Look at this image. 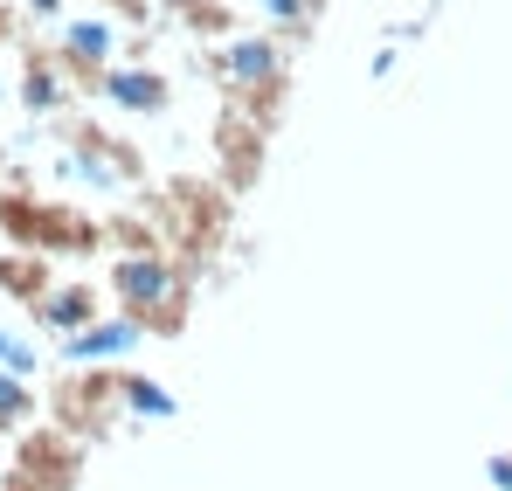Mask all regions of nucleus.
Here are the masks:
<instances>
[{"label": "nucleus", "mask_w": 512, "mask_h": 491, "mask_svg": "<svg viewBox=\"0 0 512 491\" xmlns=\"http://www.w3.org/2000/svg\"><path fill=\"white\" fill-rule=\"evenodd\" d=\"M118 28L125 21H111V14H84V21H56V63L70 70L77 90H97V77L125 56V42H118Z\"/></svg>", "instance_id": "nucleus-6"}, {"label": "nucleus", "mask_w": 512, "mask_h": 491, "mask_svg": "<svg viewBox=\"0 0 512 491\" xmlns=\"http://www.w3.org/2000/svg\"><path fill=\"white\" fill-rule=\"evenodd\" d=\"M97 97H104L111 111H125V118H167L173 111V77L153 70V63H139V56H132V63L118 56V63L97 77Z\"/></svg>", "instance_id": "nucleus-8"}, {"label": "nucleus", "mask_w": 512, "mask_h": 491, "mask_svg": "<svg viewBox=\"0 0 512 491\" xmlns=\"http://www.w3.org/2000/svg\"><path fill=\"white\" fill-rule=\"evenodd\" d=\"M0 367H7V374H21V381H35V374H42V346H35L28 332H7V326H0Z\"/></svg>", "instance_id": "nucleus-17"}, {"label": "nucleus", "mask_w": 512, "mask_h": 491, "mask_svg": "<svg viewBox=\"0 0 512 491\" xmlns=\"http://www.w3.org/2000/svg\"><path fill=\"white\" fill-rule=\"evenodd\" d=\"M263 7V21L277 28V35H291V42H312V21L326 14V0H256Z\"/></svg>", "instance_id": "nucleus-16"}, {"label": "nucleus", "mask_w": 512, "mask_h": 491, "mask_svg": "<svg viewBox=\"0 0 512 491\" xmlns=\"http://www.w3.org/2000/svg\"><path fill=\"white\" fill-rule=\"evenodd\" d=\"M28 312H35V326H42V332L70 339V332H84L90 319H104V291H97V284H49Z\"/></svg>", "instance_id": "nucleus-9"}, {"label": "nucleus", "mask_w": 512, "mask_h": 491, "mask_svg": "<svg viewBox=\"0 0 512 491\" xmlns=\"http://www.w3.org/2000/svg\"><path fill=\"white\" fill-rule=\"evenodd\" d=\"M14 42V7H0V49Z\"/></svg>", "instance_id": "nucleus-23"}, {"label": "nucleus", "mask_w": 512, "mask_h": 491, "mask_svg": "<svg viewBox=\"0 0 512 491\" xmlns=\"http://www.w3.org/2000/svg\"><path fill=\"white\" fill-rule=\"evenodd\" d=\"M97 7H104V14H111V21H125V28H146V21H153V14H160V7H153V0H97Z\"/></svg>", "instance_id": "nucleus-18"}, {"label": "nucleus", "mask_w": 512, "mask_h": 491, "mask_svg": "<svg viewBox=\"0 0 512 491\" xmlns=\"http://www.w3.org/2000/svg\"><path fill=\"white\" fill-rule=\"evenodd\" d=\"M208 153H215V180L229 187V194H250L256 180H263V160H270V125L250 118L236 97L215 111V132H208Z\"/></svg>", "instance_id": "nucleus-4"}, {"label": "nucleus", "mask_w": 512, "mask_h": 491, "mask_svg": "<svg viewBox=\"0 0 512 491\" xmlns=\"http://www.w3.org/2000/svg\"><path fill=\"white\" fill-rule=\"evenodd\" d=\"M485 485H492V491H512V450H499V457L485 464Z\"/></svg>", "instance_id": "nucleus-20"}, {"label": "nucleus", "mask_w": 512, "mask_h": 491, "mask_svg": "<svg viewBox=\"0 0 512 491\" xmlns=\"http://www.w3.org/2000/svg\"><path fill=\"white\" fill-rule=\"evenodd\" d=\"M201 77L222 83L250 118H263L270 132H277V118H284V104H291V49H284V35H263V28H236V35H222V42H201Z\"/></svg>", "instance_id": "nucleus-1"}, {"label": "nucleus", "mask_w": 512, "mask_h": 491, "mask_svg": "<svg viewBox=\"0 0 512 491\" xmlns=\"http://www.w3.org/2000/svg\"><path fill=\"white\" fill-rule=\"evenodd\" d=\"M395 63H402V42L388 35V42L374 49V63H367V77H374V83H388V77H395Z\"/></svg>", "instance_id": "nucleus-19"}, {"label": "nucleus", "mask_w": 512, "mask_h": 491, "mask_svg": "<svg viewBox=\"0 0 512 491\" xmlns=\"http://www.w3.org/2000/svg\"><path fill=\"white\" fill-rule=\"evenodd\" d=\"M118 402H125L132 422H173L180 415V395H173L167 381L139 374V367H118Z\"/></svg>", "instance_id": "nucleus-12"}, {"label": "nucleus", "mask_w": 512, "mask_h": 491, "mask_svg": "<svg viewBox=\"0 0 512 491\" xmlns=\"http://www.w3.org/2000/svg\"><path fill=\"white\" fill-rule=\"evenodd\" d=\"M160 28H180L194 42H222L243 28V14H236V0H160Z\"/></svg>", "instance_id": "nucleus-11"}, {"label": "nucleus", "mask_w": 512, "mask_h": 491, "mask_svg": "<svg viewBox=\"0 0 512 491\" xmlns=\"http://www.w3.org/2000/svg\"><path fill=\"white\" fill-rule=\"evenodd\" d=\"M104 243L111 249H167V229H160V215L139 201V208H125V215L104 222Z\"/></svg>", "instance_id": "nucleus-14"}, {"label": "nucleus", "mask_w": 512, "mask_h": 491, "mask_svg": "<svg viewBox=\"0 0 512 491\" xmlns=\"http://www.w3.org/2000/svg\"><path fill=\"white\" fill-rule=\"evenodd\" d=\"M70 70L56 63V49H28V70H21V83H14V97L35 111V118H70Z\"/></svg>", "instance_id": "nucleus-10"}, {"label": "nucleus", "mask_w": 512, "mask_h": 491, "mask_svg": "<svg viewBox=\"0 0 512 491\" xmlns=\"http://www.w3.org/2000/svg\"><path fill=\"white\" fill-rule=\"evenodd\" d=\"M28 14L35 21H63V0H28Z\"/></svg>", "instance_id": "nucleus-21"}, {"label": "nucleus", "mask_w": 512, "mask_h": 491, "mask_svg": "<svg viewBox=\"0 0 512 491\" xmlns=\"http://www.w3.org/2000/svg\"><path fill=\"white\" fill-rule=\"evenodd\" d=\"M84 450H90L84 436L49 415V422H28L14 436V471H28L42 491H77L84 485Z\"/></svg>", "instance_id": "nucleus-5"}, {"label": "nucleus", "mask_w": 512, "mask_h": 491, "mask_svg": "<svg viewBox=\"0 0 512 491\" xmlns=\"http://www.w3.org/2000/svg\"><path fill=\"white\" fill-rule=\"evenodd\" d=\"M49 284H56V270H49V249H21V243H14L7 256H0V291H7L14 305H35Z\"/></svg>", "instance_id": "nucleus-13"}, {"label": "nucleus", "mask_w": 512, "mask_h": 491, "mask_svg": "<svg viewBox=\"0 0 512 491\" xmlns=\"http://www.w3.org/2000/svg\"><path fill=\"white\" fill-rule=\"evenodd\" d=\"M0 491H42V485H35L28 471H7V478H0Z\"/></svg>", "instance_id": "nucleus-22"}, {"label": "nucleus", "mask_w": 512, "mask_h": 491, "mask_svg": "<svg viewBox=\"0 0 512 491\" xmlns=\"http://www.w3.org/2000/svg\"><path fill=\"white\" fill-rule=\"evenodd\" d=\"M35 415H42L35 388H28L21 374H7V367H0V436H21V429H28Z\"/></svg>", "instance_id": "nucleus-15"}, {"label": "nucleus", "mask_w": 512, "mask_h": 491, "mask_svg": "<svg viewBox=\"0 0 512 491\" xmlns=\"http://www.w3.org/2000/svg\"><path fill=\"white\" fill-rule=\"evenodd\" d=\"M146 339H153V332L139 326L132 312H104V319H90L84 332L56 339V360H63V367H125Z\"/></svg>", "instance_id": "nucleus-7"}, {"label": "nucleus", "mask_w": 512, "mask_h": 491, "mask_svg": "<svg viewBox=\"0 0 512 491\" xmlns=\"http://www.w3.org/2000/svg\"><path fill=\"white\" fill-rule=\"evenodd\" d=\"M49 415L63 422V429H77L84 443H104V436H118V367H63L56 374V388H49Z\"/></svg>", "instance_id": "nucleus-3"}, {"label": "nucleus", "mask_w": 512, "mask_h": 491, "mask_svg": "<svg viewBox=\"0 0 512 491\" xmlns=\"http://www.w3.org/2000/svg\"><path fill=\"white\" fill-rule=\"evenodd\" d=\"M146 208L160 215L167 229V249L187 263V277L201 284L215 263H222V243H229V215H236V194L222 180H201V173H173L167 187L146 194Z\"/></svg>", "instance_id": "nucleus-2"}, {"label": "nucleus", "mask_w": 512, "mask_h": 491, "mask_svg": "<svg viewBox=\"0 0 512 491\" xmlns=\"http://www.w3.org/2000/svg\"><path fill=\"white\" fill-rule=\"evenodd\" d=\"M0 104H7V70H0Z\"/></svg>", "instance_id": "nucleus-24"}]
</instances>
